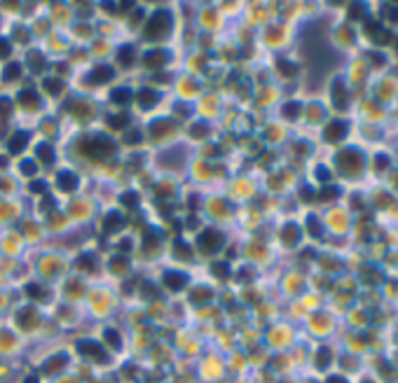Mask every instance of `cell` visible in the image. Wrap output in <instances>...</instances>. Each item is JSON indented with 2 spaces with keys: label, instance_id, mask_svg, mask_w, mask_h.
<instances>
[{
  "label": "cell",
  "instance_id": "cell-1",
  "mask_svg": "<svg viewBox=\"0 0 398 383\" xmlns=\"http://www.w3.org/2000/svg\"><path fill=\"white\" fill-rule=\"evenodd\" d=\"M77 350H80L82 355L96 360V362H106V360H108V357H106V350H103L96 341H80L77 343Z\"/></svg>",
  "mask_w": 398,
  "mask_h": 383
},
{
  "label": "cell",
  "instance_id": "cell-2",
  "mask_svg": "<svg viewBox=\"0 0 398 383\" xmlns=\"http://www.w3.org/2000/svg\"><path fill=\"white\" fill-rule=\"evenodd\" d=\"M347 124L344 121H340V119H335V121H331L328 124V129H326V141H342L344 136H347Z\"/></svg>",
  "mask_w": 398,
  "mask_h": 383
},
{
  "label": "cell",
  "instance_id": "cell-3",
  "mask_svg": "<svg viewBox=\"0 0 398 383\" xmlns=\"http://www.w3.org/2000/svg\"><path fill=\"white\" fill-rule=\"evenodd\" d=\"M333 98H335V105L338 108H347V91H344V82L342 80H335V84H333Z\"/></svg>",
  "mask_w": 398,
  "mask_h": 383
},
{
  "label": "cell",
  "instance_id": "cell-4",
  "mask_svg": "<svg viewBox=\"0 0 398 383\" xmlns=\"http://www.w3.org/2000/svg\"><path fill=\"white\" fill-rule=\"evenodd\" d=\"M160 19H162V17H155L148 26V35L150 38H155V40H160V38L164 35V28L169 26V21H160Z\"/></svg>",
  "mask_w": 398,
  "mask_h": 383
},
{
  "label": "cell",
  "instance_id": "cell-5",
  "mask_svg": "<svg viewBox=\"0 0 398 383\" xmlns=\"http://www.w3.org/2000/svg\"><path fill=\"white\" fill-rule=\"evenodd\" d=\"M363 12H365V5L356 3V5H351V10H349V19H363Z\"/></svg>",
  "mask_w": 398,
  "mask_h": 383
},
{
  "label": "cell",
  "instance_id": "cell-6",
  "mask_svg": "<svg viewBox=\"0 0 398 383\" xmlns=\"http://www.w3.org/2000/svg\"><path fill=\"white\" fill-rule=\"evenodd\" d=\"M279 70L286 73V77H293V75H295V66L288 63V61H279Z\"/></svg>",
  "mask_w": 398,
  "mask_h": 383
},
{
  "label": "cell",
  "instance_id": "cell-7",
  "mask_svg": "<svg viewBox=\"0 0 398 383\" xmlns=\"http://www.w3.org/2000/svg\"><path fill=\"white\" fill-rule=\"evenodd\" d=\"M63 364H66V357H54V362H49L47 367H45V371H47V374H49V371H54L56 367H59V369H61Z\"/></svg>",
  "mask_w": 398,
  "mask_h": 383
},
{
  "label": "cell",
  "instance_id": "cell-8",
  "mask_svg": "<svg viewBox=\"0 0 398 383\" xmlns=\"http://www.w3.org/2000/svg\"><path fill=\"white\" fill-rule=\"evenodd\" d=\"M120 227H122V217L120 215H110L108 217V227H106V229L113 231V229H120Z\"/></svg>",
  "mask_w": 398,
  "mask_h": 383
},
{
  "label": "cell",
  "instance_id": "cell-9",
  "mask_svg": "<svg viewBox=\"0 0 398 383\" xmlns=\"http://www.w3.org/2000/svg\"><path fill=\"white\" fill-rule=\"evenodd\" d=\"M38 157H42V162H52V159H54V155L49 152L47 145H42V148H38Z\"/></svg>",
  "mask_w": 398,
  "mask_h": 383
},
{
  "label": "cell",
  "instance_id": "cell-10",
  "mask_svg": "<svg viewBox=\"0 0 398 383\" xmlns=\"http://www.w3.org/2000/svg\"><path fill=\"white\" fill-rule=\"evenodd\" d=\"M24 145H26V136H17L14 143L10 145V150H12V152H19V148H24Z\"/></svg>",
  "mask_w": 398,
  "mask_h": 383
},
{
  "label": "cell",
  "instance_id": "cell-11",
  "mask_svg": "<svg viewBox=\"0 0 398 383\" xmlns=\"http://www.w3.org/2000/svg\"><path fill=\"white\" fill-rule=\"evenodd\" d=\"M106 336H108V341H110V346H115V348H120V336H117V332H106Z\"/></svg>",
  "mask_w": 398,
  "mask_h": 383
},
{
  "label": "cell",
  "instance_id": "cell-12",
  "mask_svg": "<svg viewBox=\"0 0 398 383\" xmlns=\"http://www.w3.org/2000/svg\"><path fill=\"white\" fill-rule=\"evenodd\" d=\"M328 357H331V355H328V350H319V360H316V364H319V367H326V364H328Z\"/></svg>",
  "mask_w": 398,
  "mask_h": 383
},
{
  "label": "cell",
  "instance_id": "cell-13",
  "mask_svg": "<svg viewBox=\"0 0 398 383\" xmlns=\"http://www.w3.org/2000/svg\"><path fill=\"white\" fill-rule=\"evenodd\" d=\"M117 96H113V101L117 103H127L129 101V91H124V89H120V91H115Z\"/></svg>",
  "mask_w": 398,
  "mask_h": 383
},
{
  "label": "cell",
  "instance_id": "cell-14",
  "mask_svg": "<svg viewBox=\"0 0 398 383\" xmlns=\"http://www.w3.org/2000/svg\"><path fill=\"white\" fill-rule=\"evenodd\" d=\"M61 182H63V189H73V182L75 180L68 173H61Z\"/></svg>",
  "mask_w": 398,
  "mask_h": 383
},
{
  "label": "cell",
  "instance_id": "cell-15",
  "mask_svg": "<svg viewBox=\"0 0 398 383\" xmlns=\"http://www.w3.org/2000/svg\"><path fill=\"white\" fill-rule=\"evenodd\" d=\"M127 124V117L122 114V117H110V126H124Z\"/></svg>",
  "mask_w": 398,
  "mask_h": 383
},
{
  "label": "cell",
  "instance_id": "cell-16",
  "mask_svg": "<svg viewBox=\"0 0 398 383\" xmlns=\"http://www.w3.org/2000/svg\"><path fill=\"white\" fill-rule=\"evenodd\" d=\"M120 54H122V63H131V56H129V54H131V49H129V47H124Z\"/></svg>",
  "mask_w": 398,
  "mask_h": 383
},
{
  "label": "cell",
  "instance_id": "cell-17",
  "mask_svg": "<svg viewBox=\"0 0 398 383\" xmlns=\"http://www.w3.org/2000/svg\"><path fill=\"white\" fill-rule=\"evenodd\" d=\"M338 196V189H326L324 192V199H335Z\"/></svg>",
  "mask_w": 398,
  "mask_h": 383
},
{
  "label": "cell",
  "instance_id": "cell-18",
  "mask_svg": "<svg viewBox=\"0 0 398 383\" xmlns=\"http://www.w3.org/2000/svg\"><path fill=\"white\" fill-rule=\"evenodd\" d=\"M326 383H347V381H344L342 376H331V378H328V381H326Z\"/></svg>",
  "mask_w": 398,
  "mask_h": 383
},
{
  "label": "cell",
  "instance_id": "cell-19",
  "mask_svg": "<svg viewBox=\"0 0 398 383\" xmlns=\"http://www.w3.org/2000/svg\"><path fill=\"white\" fill-rule=\"evenodd\" d=\"M26 383H35V381H33V378H31V381H26Z\"/></svg>",
  "mask_w": 398,
  "mask_h": 383
}]
</instances>
